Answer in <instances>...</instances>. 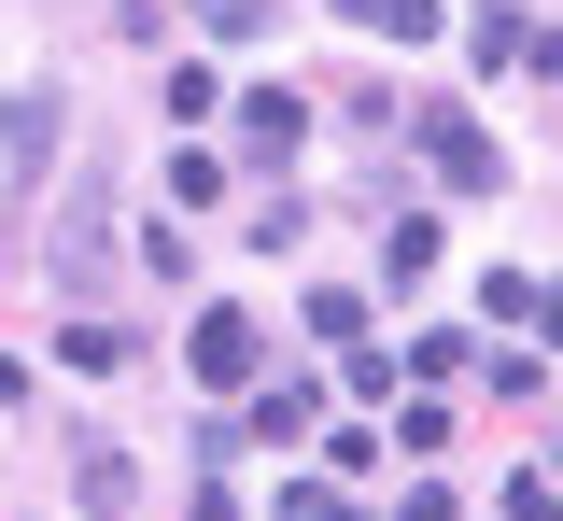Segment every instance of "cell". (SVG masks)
Instances as JSON below:
<instances>
[{"label": "cell", "mask_w": 563, "mask_h": 521, "mask_svg": "<svg viewBox=\"0 0 563 521\" xmlns=\"http://www.w3.org/2000/svg\"><path fill=\"white\" fill-rule=\"evenodd\" d=\"M43 142H57V99H43V85H14V99H0V212L43 184Z\"/></svg>", "instance_id": "5"}, {"label": "cell", "mask_w": 563, "mask_h": 521, "mask_svg": "<svg viewBox=\"0 0 563 521\" xmlns=\"http://www.w3.org/2000/svg\"><path fill=\"white\" fill-rule=\"evenodd\" d=\"M380 268H395V282H422V268H437V225L395 212V225H380Z\"/></svg>", "instance_id": "11"}, {"label": "cell", "mask_w": 563, "mask_h": 521, "mask_svg": "<svg viewBox=\"0 0 563 521\" xmlns=\"http://www.w3.org/2000/svg\"><path fill=\"white\" fill-rule=\"evenodd\" d=\"M240 240H254V254H296V240H310V212H296V184H282V198H268L254 225H240Z\"/></svg>", "instance_id": "13"}, {"label": "cell", "mask_w": 563, "mask_h": 521, "mask_svg": "<svg viewBox=\"0 0 563 521\" xmlns=\"http://www.w3.org/2000/svg\"><path fill=\"white\" fill-rule=\"evenodd\" d=\"M184 367H198L211 395H254V380H268V324H254V310H198V339H184Z\"/></svg>", "instance_id": "2"}, {"label": "cell", "mask_w": 563, "mask_h": 521, "mask_svg": "<svg viewBox=\"0 0 563 521\" xmlns=\"http://www.w3.org/2000/svg\"><path fill=\"white\" fill-rule=\"evenodd\" d=\"M479 310H493V324H550V282H536V268H493Z\"/></svg>", "instance_id": "9"}, {"label": "cell", "mask_w": 563, "mask_h": 521, "mask_svg": "<svg viewBox=\"0 0 563 521\" xmlns=\"http://www.w3.org/2000/svg\"><path fill=\"white\" fill-rule=\"evenodd\" d=\"M57 451H70V508H99V521H128V508H141L128 437H99V423H85V437H57Z\"/></svg>", "instance_id": "4"}, {"label": "cell", "mask_w": 563, "mask_h": 521, "mask_svg": "<svg viewBox=\"0 0 563 521\" xmlns=\"http://www.w3.org/2000/svg\"><path fill=\"white\" fill-rule=\"evenodd\" d=\"M479 71H550V29L493 0V14H479Z\"/></svg>", "instance_id": "7"}, {"label": "cell", "mask_w": 563, "mask_h": 521, "mask_svg": "<svg viewBox=\"0 0 563 521\" xmlns=\"http://www.w3.org/2000/svg\"><path fill=\"white\" fill-rule=\"evenodd\" d=\"M99 268H113V184H70V198H57V282L85 297Z\"/></svg>", "instance_id": "3"}, {"label": "cell", "mask_w": 563, "mask_h": 521, "mask_svg": "<svg viewBox=\"0 0 563 521\" xmlns=\"http://www.w3.org/2000/svg\"><path fill=\"white\" fill-rule=\"evenodd\" d=\"M268 14H282V0H198V29H211V43H268Z\"/></svg>", "instance_id": "12"}, {"label": "cell", "mask_w": 563, "mask_h": 521, "mask_svg": "<svg viewBox=\"0 0 563 521\" xmlns=\"http://www.w3.org/2000/svg\"><path fill=\"white\" fill-rule=\"evenodd\" d=\"M310 409H324V395H310V380H268V395H254V423H240V437H268V451H296V437H310Z\"/></svg>", "instance_id": "8"}, {"label": "cell", "mask_w": 563, "mask_h": 521, "mask_svg": "<svg viewBox=\"0 0 563 521\" xmlns=\"http://www.w3.org/2000/svg\"><path fill=\"white\" fill-rule=\"evenodd\" d=\"M225 113H240V155H254V169H282V155L310 142V99H296V85H254V99H225Z\"/></svg>", "instance_id": "6"}, {"label": "cell", "mask_w": 563, "mask_h": 521, "mask_svg": "<svg viewBox=\"0 0 563 521\" xmlns=\"http://www.w3.org/2000/svg\"><path fill=\"white\" fill-rule=\"evenodd\" d=\"M352 29H380V43H422V29H437V0H339Z\"/></svg>", "instance_id": "10"}, {"label": "cell", "mask_w": 563, "mask_h": 521, "mask_svg": "<svg viewBox=\"0 0 563 521\" xmlns=\"http://www.w3.org/2000/svg\"><path fill=\"white\" fill-rule=\"evenodd\" d=\"M409 128H422V155H437V184H465V198H493V184H507V142H493L479 113H451V99H422Z\"/></svg>", "instance_id": "1"}]
</instances>
